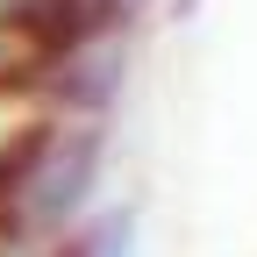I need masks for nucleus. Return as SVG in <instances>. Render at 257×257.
I'll use <instances>...</instances> for the list:
<instances>
[{"instance_id":"obj_1","label":"nucleus","mask_w":257,"mask_h":257,"mask_svg":"<svg viewBox=\"0 0 257 257\" xmlns=\"http://www.w3.org/2000/svg\"><path fill=\"white\" fill-rule=\"evenodd\" d=\"M107 172V121H64L43 114L29 150L15 157L8 193H0V221L36 236H72L79 221L93 214V193H100Z\"/></svg>"},{"instance_id":"obj_2","label":"nucleus","mask_w":257,"mask_h":257,"mask_svg":"<svg viewBox=\"0 0 257 257\" xmlns=\"http://www.w3.org/2000/svg\"><path fill=\"white\" fill-rule=\"evenodd\" d=\"M128 64H136L128 29H100V36L57 50L36 72V107L64 114V121H114L121 93H128Z\"/></svg>"},{"instance_id":"obj_3","label":"nucleus","mask_w":257,"mask_h":257,"mask_svg":"<svg viewBox=\"0 0 257 257\" xmlns=\"http://www.w3.org/2000/svg\"><path fill=\"white\" fill-rule=\"evenodd\" d=\"M172 8H193V0H172Z\"/></svg>"}]
</instances>
